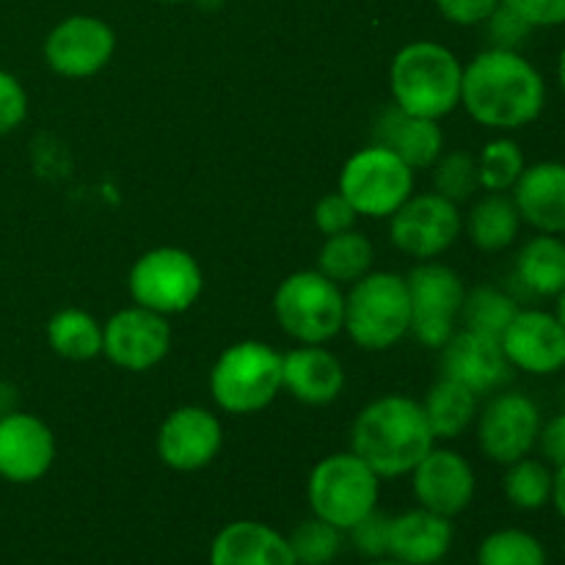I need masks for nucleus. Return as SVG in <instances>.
Wrapping results in <instances>:
<instances>
[{"label":"nucleus","instance_id":"obj_1","mask_svg":"<svg viewBox=\"0 0 565 565\" xmlns=\"http://www.w3.org/2000/svg\"><path fill=\"white\" fill-rule=\"evenodd\" d=\"M461 105L489 130H522L544 114L546 81L519 50L489 47L463 66Z\"/></svg>","mask_w":565,"mask_h":565},{"label":"nucleus","instance_id":"obj_2","mask_svg":"<svg viewBox=\"0 0 565 565\" xmlns=\"http://www.w3.org/2000/svg\"><path fill=\"white\" fill-rule=\"evenodd\" d=\"M351 441V452H356L379 478H401L428 456L436 439L423 403L386 395L359 412Z\"/></svg>","mask_w":565,"mask_h":565},{"label":"nucleus","instance_id":"obj_3","mask_svg":"<svg viewBox=\"0 0 565 565\" xmlns=\"http://www.w3.org/2000/svg\"><path fill=\"white\" fill-rule=\"evenodd\" d=\"M463 64L439 42H412L397 50L390 66V88L397 108L436 119L461 105Z\"/></svg>","mask_w":565,"mask_h":565},{"label":"nucleus","instance_id":"obj_4","mask_svg":"<svg viewBox=\"0 0 565 565\" xmlns=\"http://www.w3.org/2000/svg\"><path fill=\"white\" fill-rule=\"evenodd\" d=\"M364 351H390L412 329V301L406 279L386 270H370L353 281L345 298V326Z\"/></svg>","mask_w":565,"mask_h":565},{"label":"nucleus","instance_id":"obj_5","mask_svg":"<svg viewBox=\"0 0 565 565\" xmlns=\"http://www.w3.org/2000/svg\"><path fill=\"white\" fill-rule=\"evenodd\" d=\"M281 392V353L265 342H235L210 370V395L226 414H257Z\"/></svg>","mask_w":565,"mask_h":565},{"label":"nucleus","instance_id":"obj_6","mask_svg":"<svg viewBox=\"0 0 565 565\" xmlns=\"http://www.w3.org/2000/svg\"><path fill=\"white\" fill-rule=\"evenodd\" d=\"M274 315L301 345H323L345 326V296L320 270H298L276 287Z\"/></svg>","mask_w":565,"mask_h":565},{"label":"nucleus","instance_id":"obj_7","mask_svg":"<svg viewBox=\"0 0 565 565\" xmlns=\"http://www.w3.org/2000/svg\"><path fill=\"white\" fill-rule=\"evenodd\" d=\"M379 502V475L356 452H334L315 463L309 475V505L315 516L351 530Z\"/></svg>","mask_w":565,"mask_h":565},{"label":"nucleus","instance_id":"obj_8","mask_svg":"<svg viewBox=\"0 0 565 565\" xmlns=\"http://www.w3.org/2000/svg\"><path fill=\"white\" fill-rule=\"evenodd\" d=\"M356 215L390 218L414 193V169L381 143L359 149L342 166L340 188Z\"/></svg>","mask_w":565,"mask_h":565},{"label":"nucleus","instance_id":"obj_9","mask_svg":"<svg viewBox=\"0 0 565 565\" xmlns=\"http://www.w3.org/2000/svg\"><path fill=\"white\" fill-rule=\"evenodd\" d=\"M202 268L185 248L160 246L141 254L130 268V296L138 307L158 315H180L196 303L202 292Z\"/></svg>","mask_w":565,"mask_h":565},{"label":"nucleus","instance_id":"obj_10","mask_svg":"<svg viewBox=\"0 0 565 565\" xmlns=\"http://www.w3.org/2000/svg\"><path fill=\"white\" fill-rule=\"evenodd\" d=\"M403 279L412 301L408 334L417 337L419 345L425 348H445L447 340L456 334V320L461 318L463 298H467L461 276L447 265L423 259Z\"/></svg>","mask_w":565,"mask_h":565},{"label":"nucleus","instance_id":"obj_11","mask_svg":"<svg viewBox=\"0 0 565 565\" xmlns=\"http://www.w3.org/2000/svg\"><path fill=\"white\" fill-rule=\"evenodd\" d=\"M541 425L544 417L533 397L524 392L500 390L478 414V447L489 461L508 467L535 450Z\"/></svg>","mask_w":565,"mask_h":565},{"label":"nucleus","instance_id":"obj_12","mask_svg":"<svg viewBox=\"0 0 565 565\" xmlns=\"http://www.w3.org/2000/svg\"><path fill=\"white\" fill-rule=\"evenodd\" d=\"M390 218L392 243L414 259L439 257L458 241L463 230L458 204L436 191L412 193Z\"/></svg>","mask_w":565,"mask_h":565},{"label":"nucleus","instance_id":"obj_13","mask_svg":"<svg viewBox=\"0 0 565 565\" xmlns=\"http://www.w3.org/2000/svg\"><path fill=\"white\" fill-rule=\"evenodd\" d=\"M114 53V28L92 14L66 17L44 39V61L61 77L97 75L110 64Z\"/></svg>","mask_w":565,"mask_h":565},{"label":"nucleus","instance_id":"obj_14","mask_svg":"<svg viewBox=\"0 0 565 565\" xmlns=\"http://www.w3.org/2000/svg\"><path fill=\"white\" fill-rule=\"evenodd\" d=\"M171 351V326L166 315L143 307L119 309L103 329V353L121 370L147 373Z\"/></svg>","mask_w":565,"mask_h":565},{"label":"nucleus","instance_id":"obj_15","mask_svg":"<svg viewBox=\"0 0 565 565\" xmlns=\"http://www.w3.org/2000/svg\"><path fill=\"white\" fill-rule=\"evenodd\" d=\"M500 345L511 367L527 375L544 379L565 367V329L546 309H519Z\"/></svg>","mask_w":565,"mask_h":565},{"label":"nucleus","instance_id":"obj_16","mask_svg":"<svg viewBox=\"0 0 565 565\" xmlns=\"http://www.w3.org/2000/svg\"><path fill=\"white\" fill-rule=\"evenodd\" d=\"M224 428L218 417L202 406L174 408L158 430V456L177 472H196L218 458Z\"/></svg>","mask_w":565,"mask_h":565},{"label":"nucleus","instance_id":"obj_17","mask_svg":"<svg viewBox=\"0 0 565 565\" xmlns=\"http://www.w3.org/2000/svg\"><path fill=\"white\" fill-rule=\"evenodd\" d=\"M441 375L463 384L478 397H486L511 384L513 367L500 340L461 329L441 348Z\"/></svg>","mask_w":565,"mask_h":565},{"label":"nucleus","instance_id":"obj_18","mask_svg":"<svg viewBox=\"0 0 565 565\" xmlns=\"http://www.w3.org/2000/svg\"><path fill=\"white\" fill-rule=\"evenodd\" d=\"M55 461L53 430L25 412L0 414V478L9 483H36Z\"/></svg>","mask_w":565,"mask_h":565},{"label":"nucleus","instance_id":"obj_19","mask_svg":"<svg viewBox=\"0 0 565 565\" xmlns=\"http://www.w3.org/2000/svg\"><path fill=\"white\" fill-rule=\"evenodd\" d=\"M412 475L414 494L425 511L452 519L472 505L478 480L461 452L430 447L428 456L412 469Z\"/></svg>","mask_w":565,"mask_h":565},{"label":"nucleus","instance_id":"obj_20","mask_svg":"<svg viewBox=\"0 0 565 565\" xmlns=\"http://www.w3.org/2000/svg\"><path fill=\"white\" fill-rule=\"evenodd\" d=\"M522 224L544 235H565V163L541 160L527 166L511 191Z\"/></svg>","mask_w":565,"mask_h":565},{"label":"nucleus","instance_id":"obj_21","mask_svg":"<svg viewBox=\"0 0 565 565\" xmlns=\"http://www.w3.org/2000/svg\"><path fill=\"white\" fill-rule=\"evenodd\" d=\"M281 386L307 406H326L340 397L345 370L340 359L320 345H301L281 356Z\"/></svg>","mask_w":565,"mask_h":565},{"label":"nucleus","instance_id":"obj_22","mask_svg":"<svg viewBox=\"0 0 565 565\" xmlns=\"http://www.w3.org/2000/svg\"><path fill=\"white\" fill-rule=\"evenodd\" d=\"M375 143L395 152L408 169H430L445 152V132L439 121L425 116L406 114L397 105H390L375 121Z\"/></svg>","mask_w":565,"mask_h":565},{"label":"nucleus","instance_id":"obj_23","mask_svg":"<svg viewBox=\"0 0 565 565\" xmlns=\"http://www.w3.org/2000/svg\"><path fill=\"white\" fill-rule=\"evenodd\" d=\"M210 565H298L290 541L259 522H232L215 535Z\"/></svg>","mask_w":565,"mask_h":565},{"label":"nucleus","instance_id":"obj_24","mask_svg":"<svg viewBox=\"0 0 565 565\" xmlns=\"http://www.w3.org/2000/svg\"><path fill=\"white\" fill-rule=\"evenodd\" d=\"M452 524L434 511H406L392 519L390 555L406 565H434L450 552Z\"/></svg>","mask_w":565,"mask_h":565},{"label":"nucleus","instance_id":"obj_25","mask_svg":"<svg viewBox=\"0 0 565 565\" xmlns=\"http://www.w3.org/2000/svg\"><path fill=\"white\" fill-rule=\"evenodd\" d=\"M513 276L533 298H557L565 290V241L539 232L516 254Z\"/></svg>","mask_w":565,"mask_h":565},{"label":"nucleus","instance_id":"obj_26","mask_svg":"<svg viewBox=\"0 0 565 565\" xmlns=\"http://www.w3.org/2000/svg\"><path fill=\"white\" fill-rule=\"evenodd\" d=\"M519 230H522V215L508 193H486L467 215L469 241L480 252H505L516 243Z\"/></svg>","mask_w":565,"mask_h":565},{"label":"nucleus","instance_id":"obj_27","mask_svg":"<svg viewBox=\"0 0 565 565\" xmlns=\"http://www.w3.org/2000/svg\"><path fill=\"white\" fill-rule=\"evenodd\" d=\"M478 401L480 397L472 390L441 375L430 386L428 397L423 403V412L428 417L430 430H434V439H458L478 419Z\"/></svg>","mask_w":565,"mask_h":565},{"label":"nucleus","instance_id":"obj_28","mask_svg":"<svg viewBox=\"0 0 565 565\" xmlns=\"http://www.w3.org/2000/svg\"><path fill=\"white\" fill-rule=\"evenodd\" d=\"M373 243L356 230L337 232V235L326 237L323 248L318 254V270L329 276L337 285H348V281H359L364 274L373 268Z\"/></svg>","mask_w":565,"mask_h":565},{"label":"nucleus","instance_id":"obj_29","mask_svg":"<svg viewBox=\"0 0 565 565\" xmlns=\"http://www.w3.org/2000/svg\"><path fill=\"white\" fill-rule=\"evenodd\" d=\"M47 342L58 356L88 362L103 353V326L83 309H61L50 318Z\"/></svg>","mask_w":565,"mask_h":565},{"label":"nucleus","instance_id":"obj_30","mask_svg":"<svg viewBox=\"0 0 565 565\" xmlns=\"http://www.w3.org/2000/svg\"><path fill=\"white\" fill-rule=\"evenodd\" d=\"M519 301L508 290L494 285H480L467 292L461 307L463 329L475 331V334L491 337V340H502L511 320L516 318Z\"/></svg>","mask_w":565,"mask_h":565},{"label":"nucleus","instance_id":"obj_31","mask_svg":"<svg viewBox=\"0 0 565 565\" xmlns=\"http://www.w3.org/2000/svg\"><path fill=\"white\" fill-rule=\"evenodd\" d=\"M552 486H555V469L546 461L527 456L508 463L505 497L519 511H541L550 505Z\"/></svg>","mask_w":565,"mask_h":565},{"label":"nucleus","instance_id":"obj_32","mask_svg":"<svg viewBox=\"0 0 565 565\" xmlns=\"http://www.w3.org/2000/svg\"><path fill=\"white\" fill-rule=\"evenodd\" d=\"M524 169L522 147L508 136L491 138L478 154V180L486 193H511Z\"/></svg>","mask_w":565,"mask_h":565},{"label":"nucleus","instance_id":"obj_33","mask_svg":"<svg viewBox=\"0 0 565 565\" xmlns=\"http://www.w3.org/2000/svg\"><path fill=\"white\" fill-rule=\"evenodd\" d=\"M478 565H546V550L527 530H497L480 544Z\"/></svg>","mask_w":565,"mask_h":565},{"label":"nucleus","instance_id":"obj_34","mask_svg":"<svg viewBox=\"0 0 565 565\" xmlns=\"http://www.w3.org/2000/svg\"><path fill=\"white\" fill-rule=\"evenodd\" d=\"M430 169H434V191L456 204L472 199V193L480 188L478 158L472 152H463V149L441 152Z\"/></svg>","mask_w":565,"mask_h":565},{"label":"nucleus","instance_id":"obj_35","mask_svg":"<svg viewBox=\"0 0 565 565\" xmlns=\"http://www.w3.org/2000/svg\"><path fill=\"white\" fill-rule=\"evenodd\" d=\"M340 527L315 516L309 519V522L298 524L287 541H290V550L292 555H296L298 565H331L334 557L340 555Z\"/></svg>","mask_w":565,"mask_h":565},{"label":"nucleus","instance_id":"obj_36","mask_svg":"<svg viewBox=\"0 0 565 565\" xmlns=\"http://www.w3.org/2000/svg\"><path fill=\"white\" fill-rule=\"evenodd\" d=\"M353 546L367 557H384L390 555V533L392 519L381 511H370L362 522L351 527Z\"/></svg>","mask_w":565,"mask_h":565},{"label":"nucleus","instance_id":"obj_37","mask_svg":"<svg viewBox=\"0 0 565 565\" xmlns=\"http://www.w3.org/2000/svg\"><path fill=\"white\" fill-rule=\"evenodd\" d=\"M483 25L489 28L491 47H502V50H519L524 42H527L530 33H533V28H530L516 11H511L502 3L500 9L483 22Z\"/></svg>","mask_w":565,"mask_h":565},{"label":"nucleus","instance_id":"obj_38","mask_svg":"<svg viewBox=\"0 0 565 565\" xmlns=\"http://www.w3.org/2000/svg\"><path fill=\"white\" fill-rule=\"evenodd\" d=\"M28 116V94L11 72L0 70V136L14 132Z\"/></svg>","mask_w":565,"mask_h":565},{"label":"nucleus","instance_id":"obj_39","mask_svg":"<svg viewBox=\"0 0 565 565\" xmlns=\"http://www.w3.org/2000/svg\"><path fill=\"white\" fill-rule=\"evenodd\" d=\"M356 224V210L348 204V199L340 191L326 193L318 204H315V226L320 230V235L331 237L337 232L353 230Z\"/></svg>","mask_w":565,"mask_h":565},{"label":"nucleus","instance_id":"obj_40","mask_svg":"<svg viewBox=\"0 0 565 565\" xmlns=\"http://www.w3.org/2000/svg\"><path fill=\"white\" fill-rule=\"evenodd\" d=\"M502 6L516 11L533 31L565 25V0H502Z\"/></svg>","mask_w":565,"mask_h":565},{"label":"nucleus","instance_id":"obj_41","mask_svg":"<svg viewBox=\"0 0 565 565\" xmlns=\"http://www.w3.org/2000/svg\"><path fill=\"white\" fill-rule=\"evenodd\" d=\"M502 0H436V9L441 11L447 22L461 28H475L483 25L497 9H500Z\"/></svg>","mask_w":565,"mask_h":565},{"label":"nucleus","instance_id":"obj_42","mask_svg":"<svg viewBox=\"0 0 565 565\" xmlns=\"http://www.w3.org/2000/svg\"><path fill=\"white\" fill-rule=\"evenodd\" d=\"M544 456V461L550 467H561L565 463V412L552 417L550 423L541 425V434H539V445H535Z\"/></svg>","mask_w":565,"mask_h":565},{"label":"nucleus","instance_id":"obj_43","mask_svg":"<svg viewBox=\"0 0 565 565\" xmlns=\"http://www.w3.org/2000/svg\"><path fill=\"white\" fill-rule=\"evenodd\" d=\"M552 505L565 519V463L555 467V486H552Z\"/></svg>","mask_w":565,"mask_h":565},{"label":"nucleus","instance_id":"obj_44","mask_svg":"<svg viewBox=\"0 0 565 565\" xmlns=\"http://www.w3.org/2000/svg\"><path fill=\"white\" fill-rule=\"evenodd\" d=\"M17 412V390L9 384H0V414Z\"/></svg>","mask_w":565,"mask_h":565},{"label":"nucleus","instance_id":"obj_45","mask_svg":"<svg viewBox=\"0 0 565 565\" xmlns=\"http://www.w3.org/2000/svg\"><path fill=\"white\" fill-rule=\"evenodd\" d=\"M557 83H561V92L565 97V44H563L561 55H557Z\"/></svg>","mask_w":565,"mask_h":565},{"label":"nucleus","instance_id":"obj_46","mask_svg":"<svg viewBox=\"0 0 565 565\" xmlns=\"http://www.w3.org/2000/svg\"><path fill=\"white\" fill-rule=\"evenodd\" d=\"M555 301H557V307H555V315H557V320H561V323H563V329H565V290L561 292V296L555 298Z\"/></svg>","mask_w":565,"mask_h":565},{"label":"nucleus","instance_id":"obj_47","mask_svg":"<svg viewBox=\"0 0 565 565\" xmlns=\"http://www.w3.org/2000/svg\"><path fill=\"white\" fill-rule=\"evenodd\" d=\"M370 565H406V563H401V561H375V563H370Z\"/></svg>","mask_w":565,"mask_h":565},{"label":"nucleus","instance_id":"obj_48","mask_svg":"<svg viewBox=\"0 0 565 565\" xmlns=\"http://www.w3.org/2000/svg\"><path fill=\"white\" fill-rule=\"evenodd\" d=\"M158 3H182V0H158Z\"/></svg>","mask_w":565,"mask_h":565},{"label":"nucleus","instance_id":"obj_49","mask_svg":"<svg viewBox=\"0 0 565 565\" xmlns=\"http://www.w3.org/2000/svg\"><path fill=\"white\" fill-rule=\"evenodd\" d=\"M563 412H565V392H563Z\"/></svg>","mask_w":565,"mask_h":565}]
</instances>
